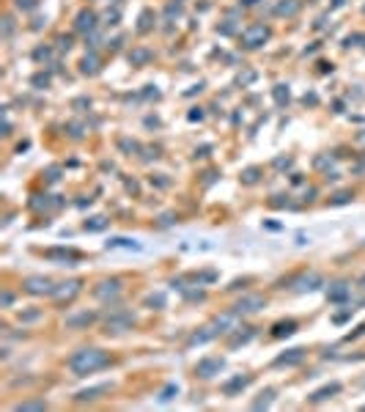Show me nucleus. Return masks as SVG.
I'll use <instances>...</instances> for the list:
<instances>
[{"label": "nucleus", "instance_id": "11", "mask_svg": "<svg viewBox=\"0 0 365 412\" xmlns=\"http://www.w3.org/2000/svg\"><path fill=\"white\" fill-rule=\"evenodd\" d=\"M305 360V349H291L286 352V355L275 357V366H297V363Z\"/></svg>", "mask_w": 365, "mask_h": 412}, {"label": "nucleus", "instance_id": "19", "mask_svg": "<svg viewBox=\"0 0 365 412\" xmlns=\"http://www.w3.org/2000/svg\"><path fill=\"white\" fill-rule=\"evenodd\" d=\"M327 297H329V302H343V299L349 297V283H335L327 291Z\"/></svg>", "mask_w": 365, "mask_h": 412}, {"label": "nucleus", "instance_id": "2", "mask_svg": "<svg viewBox=\"0 0 365 412\" xmlns=\"http://www.w3.org/2000/svg\"><path fill=\"white\" fill-rule=\"evenodd\" d=\"M269 33H272V31H269L267 25H250L242 33V44L247 47V50H258V47L269 39Z\"/></svg>", "mask_w": 365, "mask_h": 412}, {"label": "nucleus", "instance_id": "21", "mask_svg": "<svg viewBox=\"0 0 365 412\" xmlns=\"http://www.w3.org/2000/svg\"><path fill=\"white\" fill-rule=\"evenodd\" d=\"M253 338V330H247L245 327V333H233L231 335V341H228V346H231V349H233V346H239V344H247V341H250Z\"/></svg>", "mask_w": 365, "mask_h": 412}, {"label": "nucleus", "instance_id": "39", "mask_svg": "<svg viewBox=\"0 0 365 412\" xmlns=\"http://www.w3.org/2000/svg\"><path fill=\"white\" fill-rule=\"evenodd\" d=\"M201 119H203L201 110H192V113H190V121H201Z\"/></svg>", "mask_w": 365, "mask_h": 412}, {"label": "nucleus", "instance_id": "14", "mask_svg": "<svg viewBox=\"0 0 365 412\" xmlns=\"http://www.w3.org/2000/svg\"><path fill=\"white\" fill-rule=\"evenodd\" d=\"M151 58L154 55H151V50H146V47H138V50L129 52V63H132V66H146Z\"/></svg>", "mask_w": 365, "mask_h": 412}, {"label": "nucleus", "instance_id": "1", "mask_svg": "<svg viewBox=\"0 0 365 412\" xmlns=\"http://www.w3.org/2000/svg\"><path fill=\"white\" fill-rule=\"evenodd\" d=\"M104 366H110V357H107V352H102V349H80V352H74L72 360H69V368L77 376L93 374V371H99Z\"/></svg>", "mask_w": 365, "mask_h": 412}, {"label": "nucleus", "instance_id": "30", "mask_svg": "<svg viewBox=\"0 0 365 412\" xmlns=\"http://www.w3.org/2000/svg\"><path fill=\"white\" fill-rule=\"evenodd\" d=\"M47 404L44 401H22V404H17V409H44Z\"/></svg>", "mask_w": 365, "mask_h": 412}, {"label": "nucleus", "instance_id": "4", "mask_svg": "<svg viewBox=\"0 0 365 412\" xmlns=\"http://www.w3.org/2000/svg\"><path fill=\"white\" fill-rule=\"evenodd\" d=\"M22 286H25V291H31V294H52V291H55L52 280H50V278H41V275H33V278H28Z\"/></svg>", "mask_w": 365, "mask_h": 412}, {"label": "nucleus", "instance_id": "28", "mask_svg": "<svg viewBox=\"0 0 365 412\" xmlns=\"http://www.w3.org/2000/svg\"><path fill=\"white\" fill-rule=\"evenodd\" d=\"M258 173H261V170H258V168H247L245 173H242L245 184H256V181H258Z\"/></svg>", "mask_w": 365, "mask_h": 412}, {"label": "nucleus", "instance_id": "29", "mask_svg": "<svg viewBox=\"0 0 365 412\" xmlns=\"http://www.w3.org/2000/svg\"><path fill=\"white\" fill-rule=\"evenodd\" d=\"M104 226H107V220H104V217H93L91 223H85V228H88V231H102Z\"/></svg>", "mask_w": 365, "mask_h": 412}, {"label": "nucleus", "instance_id": "17", "mask_svg": "<svg viewBox=\"0 0 365 412\" xmlns=\"http://www.w3.org/2000/svg\"><path fill=\"white\" fill-rule=\"evenodd\" d=\"M217 335H220V330H217V325H211V327H203L201 333H195L190 338V344L195 346V344H206V341H211V338H217Z\"/></svg>", "mask_w": 365, "mask_h": 412}, {"label": "nucleus", "instance_id": "15", "mask_svg": "<svg viewBox=\"0 0 365 412\" xmlns=\"http://www.w3.org/2000/svg\"><path fill=\"white\" fill-rule=\"evenodd\" d=\"M132 316L129 314H121V316H113V319H107V333H118V330H127L132 325Z\"/></svg>", "mask_w": 365, "mask_h": 412}, {"label": "nucleus", "instance_id": "5", "mask_svg": "<svg viewBox=\"0 0 365 412\" xmlns=\"http://www.w3.org/2000/svg\"><path fill=\"white\" fill-rule=\"evenodd\" d=\"M222 366H225V360H222V357H203V360L195 366V371L203 376V379H209V376L220 374Z\"/></svg>", "mask_w": 365, "mask_h": 412}, {"label": "nucleus", "instance_id": "42", "mask_svg": "<svg viewBox=\"0 0 365 412\" xmlns=\"http://www.w3.org/2000/svg\"><path fill=\"white\" fill-rule=\"evenodd\" d=\"M275 165H278V168H286V165H291V160H275Z\"/></svg>", "mask_w": 365, "mask_h": 412}, {"label": "nucleus", "instance_id": "22", "mask_svg": "<svg viewBox=\"0 0 365 412\" xmlns=\"http://www.w3.org/2000/svg\"><path fill=\"white\" fill-rule=\"evenodd\" d=\"M80 66H82V74H93V72L99 69L96 55H85V58H82V63H80Z\"/></svg>", "mask_w": 365, "mask_h": 412}, {"label": "nucleus", "instance_id": "16", "mask_svg": "<svg viewBox=\"0 0 365 412\" xmlns=\"http://www.w3.org/2000/svg\"><path fill=\"white\" fill-rule=\"evenodd\" d=\"M335 393H340V385H338V382H332V385H327V387H321V390H316L313 396H310V401H313V404L327 401V398H332Z\"/></svg>", "mask_w": 365, "mask_h": 412}, {"label": "nucleus", "instance_id": "25", "mask_svg": "<svg viewBox=\"0 0 365 412\" xmlns=\"http://www.w3.org/2000/svg\"><path fill=\"white\" fill-rule=\"evenodd\" d=\"M151 20H154V17H151V11H149V9H146L143 14H140V25H138V31H140V33L151 31Z\"/></svg>", "mask_w": 365, "mask_h": 412}, {"label": "nucleus", "instance_id": "31", "mask_svg": "<svg viewBox=\"0 0 365 412\" xmlns=\"http://www.w3.org/2000/svg\"><path fill=\"white\" fill-rule=\"evenodd\" d=\"M176 393H179V387H176V385H168V387H165V390H162V401H170V398H173L176 396Z\"/></svg>", "mask_w": 365, "mask_h": 412}, {"label": "nucleus", "instance_id": "9", "mask_svg": "<svg viewBox=\"0 0 365 412\" xmlns=\"http://www.w3.org/2000/svg\"><path fill=\"white\" fill-rule=\"evenodd\" d=\"M77 28L80 33H91V31H96V14L93 11H80L77 14Z\"/></svg>", "mask_w": 365, "mask_h": 412}, {"label": "nucleus", "instance_id": "7", "mask_svg": "<svg viewBox=\"0 0 365 412\" xmlns=\"http://www.w3.org/2000/svg\"><path fill=\"white\" fill-rule=\"evenodd\" d=\"M121 291V280L113 278V280H102L96 288H93V294H96L99 299H107V297H115V294Z\"/></svg>", "mask_w": 365, "mask_h": 412}, {"label": "nucleus", "instance_id": "40", "mask_svg": "<svg viewBox=\"0 0 365 412\" xmlns=\"http://www.w3.org/2000/svg\"><path fill=\"white\" fill-rule=\"evenodd\" d=\"M362 333H365V322H362V325H360V327H357V330H354V333H351V335H349V338H357V335H362Z\"/></svg>", "mask_w": 365, "mask_h": 412}, {"label": "nucleus", "instance_id": "37", "mask_svg": "<svg viewBox=\"0 0 365 412\" xmlns=\"http://www.w3.org/2000/svg\"><path fill=\"white\" fill-rule=\"evenodd\" d=\"M50 58V50H36V61H47Z\"/></svg>", "mask_w": 365, "mask_h": 412}, {"label": "nucleus", "instance_id": "36", "mask_svg": "<svg viewBox=\"0 0 365 412\" xmlns=\"http://www.w3.org/2000/svg\"><path fill=\"white\" fill-rule=\"evenodd\" d=\"M47 82H50L47 74H36V77H33V85H47Z\"/></svg>", "mask_w": 365, "mask_h": 412}, {"label": "nucleus", "instance_id": "18", "mask_svg": "<svg viewBox=\"0 0 365 412\" xmlns=\"http://www.w3.org/2000/svg\"><path fill=\"white\" fill-rule=\"evenodd\" d=\"M110 385H96V387H88V390H80L77 393V401H93V398H99L102 393H107Z\"/></svg>", "mask_w": 365, "mask_h": 412}, {"label": "nucleus", "instance_id": "12", "mask_svg": "<svg viewBox=\"0 0 365 412\" xmlns=\"http://www.w3.org/2000/svg\"><path fill=\"white\" fill-rule=\"evenodd\" d=\"M299 9H302L299 0H280V3L275 6V14H278V17H294Z\"/></svg>", "mask_w": 365, "mask_h": 412}, {"label": "nucleus", "instance_id": "6", "mask_svg": "<svg viewBox=\"0 0 365 412\" xmlns=\"http://www.w3.org/2000/svg\"><path fill=\"white\" fill-rule=\"evenodd\" d=\"M80 288H82V283L80 280H66V283H61V286H55V291H52V297L58 299V302H63V299H72L74 294H80Z\"/></svg>", "mask_w": 365, "mask_h": 412}, {"label": "nucleus", "instance_id": "43", "mask_svg": "<svg viewBox=\"0 0 365 412\" xmlns=\"http://www.w3.org/2000/svg\"><path fill=\"white\" fill-rule=\"evenodd\" d=\"M343 3H346V0H332V9H340Z\"/></svg>", "mask_w": 365, "mask_h": 412}, {"label": "nucleus", "instance_id": "24", "mask_svg": "<svg viewBox=\"0 0 365 412\" xmlns=\"http://www.w3.org/2000/svg\"><path fill=\"white\" fill-rule=\"evenodd\" d=\"M107 247H132V250H138V242H135V239H110V242H107Z\"/></svg>", "mask_w": 365, "mask_h": 412}, {"label": "nucleus", "instance_id": "44", "mask_svg": "<svg viewBox=\"0 0 365 412\" xmlns=\"http://www.w3.org/2000/svg\"><path fill=\"white\" fill-rule=\"evenodd\" d=\"M239 3H242V6H256L258 0H239Z\"/></svg>", "mask_w": 365, "mask_h": 412}, {"label": "nucleus", "instance_id": "46", "mask_svg": "<svg viewBox=\"0 0 365 412\" xmlns=\"http://www.w3.org/2000/svg\"><path fill=\"white\" fill-rule=\"evenodd\" d=\"M360 286H362V288H365V278H362V280H360Z\"/></svg>", "mask_w": 365, "mask_h": 412}, {"label": "nucleus", "instance_id": "45", "mask_svg": "<svg viewBox=\"0 0 365 412\" xmlns=\"http://www.w3.org/2000/svg\"><path fill=\"white\" fill-rule=\"evenodd\" d=\"M357 138H360V140H362V143H365V132H360V135H357Z\"/></svg>", "mask_w": 365, "mask_h": 412}, {"label": "nucleus", "instance_id": "20", "mask_svg": "<svg viewBox=\"0 0 365 412\" xmlns=\"http://www.w3.org/2000/svg\"><path fill=\"white\" fill-rule=\"evenodd\" d=\"M297 333V322H278V325H275V330H272V335L275 338H286V335H294Z\"/></svg>", "mask_w": 365, "mask_h": 412}, {"label": "nucleus", "instance_id": "13", "mask_svg": "<svg viewBox=\"0 0 365 412\" xmlns=\"http://www.w3.org/2000/svg\"><path fill=\"white\" fill-rule=\"evenodd\" d=\"M91 322H93V314H88V311H82V314H72V316H66V327H72V330L88 327Z\"/></svg>", "mask_w": 365, "mask_h": 412}, {"label": "nucleus", "instance_id": "41", "mask_svg": "<svg viewBox=\"0 0 365 412\" xmlns=\"http://www.w3.org/2000/svg\"><path fill=\"white\" fill-rule=\"evenodd\" d=\"M11 302H14V297H11L9 291H3V305H11Z\"/></svg>", "mask_w": 365, "mask_h": 412}, {"label": "nucleus", "instance_id": "27", "mask_svg": "<svg viewBox=\"0 0 365 412\" xmlns=\"http://www.w3.org/2000/svg\"><path fill=\"white\" fill-rule=\"evenodd\" d=\"M264 398H258V401H253V409H261V407H269L272 404V396H275V390H267V393H261Z\"/></svg>", "mask_w": 365, "mask_h": 412}, {"label": "nucleus", "instance_id": "34", "mask_svg": "<svg viewBox=\"0 0 365 412\" xmlns=\"http://www.w3.org/2000/svg\"><path fill=\"white\" fill-rule=\"evenodd\" d=\"M58 47H61V50H69V47H72V36H61L58 39Z\"/></svg>", "mask_w": 365, "mask_h": 412}, {"label": "nucleus", "instance_id": "10", "mask_svg": "<svg viewBox=\"0 0 365 412\" xmlns=\"http://www.w3.org/2000/svg\"><path fill=\"white\" fill-rule=\"evenodd\" d=\"M250 385V376H233V379H228L225 385H222V393H225V396H236L239 390H245V387Z\"/></svg>", "mask_w": 365, "mask_h": 412}, {"label": "nucleus", "instance_id": "35", "mask_svg": "<svg viewBox=\"0 0 365 412\" xmlns=\"http://www.w3.org/2000/svg\"><path fill=\"white\" fill-rule=\"evenodd\" d=\"M39 316H41L39 311H31V314H20V319L22 322H33V319H39Z\"/></svg>", "mask_w": 365, "mask_h": 412}, {"label": "nucleus", "instance_id": "32", "mask_svg": "<svg viewBox=\"0 0 365 412\" xmlns=\"http://www.w3.org/2000/svg\"><path fill=\"white\" fill-rule=\"evenodd\" d=\"M146 305H151V308H154V305H157V308H162V305H165V297H162V294H157V297L151 294V297L146 299Z\"/></svg>", "mask_w": 365, "mask_h": 412}, {"label": "nucleus", "instance_id": "26", "mask_svg": "<svg viewBox=\"0 0 365 412\" xmlns=\"http://www.w3.org/2000/svg\"><path fill=\"white\" fill-rule=\"evenodd\" d=\"M275 102L278 105H288V88L286 85H275Z\"/></svg>", "mask_w": 365, "mask_h": 412}, {"label": "nucleus", "instance_id": "3", "mask_svg": "<svg viewBox=\"0 0 365 412\" xmlns=\"http://www.w3.org/2000/svg\"><path fill=\"white\" fill-rule=\"evenodd\" d=\"M264 302H267V299H264L261 294H245V297L239 299L236 305H233V311H236L239 316H245V314H258V311L264 308Z\"/></svg>", "mask_w": 365, "mask_h": 412}, {"label": "nucleus", "instance_id": "33", "mask_svg": "<svg viewBox=\"0 0 365 412\" xmlns=\"http://www.w3.org/2000/svg\"><path fill=\"white\" fill-rule=\"evenodd\" d=\"M17 6L25 9V11H31V9H36V0H17Z\"/></svg>", "mask_w": 365, "mask_h": 412}, {"label": "nucleus", "instance_id": "38", "mask_svg": "<svg viewBox=\"0 0 365 412\" xmlns=\"http://www.w3.org/2000/svg\"><path fill=\"white\" fill-rule=\"evenodd\" d=\"M346 201H349V192H340V195H338V198H335V201H332V203H346Z\"/></svg>", "mask_w": 365, "mask_h": 412}, {"label": "nucleus", "instance_id": "23", "mask_svg": "<svg viewBox=\"0 0 365 412\" xmlns=\"http://www.w3.org/2000/svg\"><path fill=\"white\" fill-rule=\"evenodd\" d=\"M47 258H80V253H74V250H47Z\"/></svg>", "mask_w": 365, "mask_h": 412}, {"label": "nucleus", "instance_id": "8", "mask_svg": "<svg viewBox=\"0 0 365 412\" xmlns=\"http://www.w3.org/2000/svg\"><path fill=\"white\" fill-rule=\"evenodd\" d=\"M321 286V275L319 272H310V275H302V278L294 280V288L297 291H313V288Z\"/></svg>", "mask_w": 365, "mask_h": 412}]
</instances>
